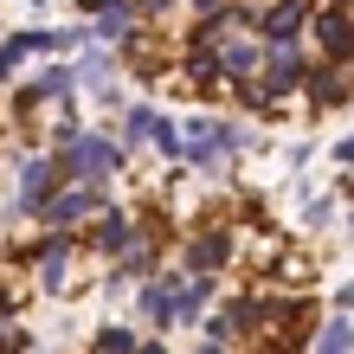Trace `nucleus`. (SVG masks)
<instances>
[{
	"label": "nucleus",
	"instance_id": "423d86ee",
	"mask_svg": "<svg viewBox=\"0 0 354 354\" xmlns=\"http://www.w3.org/2000/svg\"><path fill=\"white\" fill-rule=\"evenodd\" d=\"M303 13H309L303 0H277V7L264 13V32H270V46H290V32L303 26Z\"/></svg>",
	"mask_w": 354,
	"mask_h": 354
},
{
	"label": "nucleus",
	"instance_id": "20e7f679",
	"mask_svg": "<svg viewBox=\"0 0 354 354\" xmlns=\"http://www.w3.org/2000/svg\"><path fill=\"white\" fill-rule=\"evenodd\" d=\"M316 46L328 52V65H348V0H335V7L316 19Z\"/></svg>",
	"mask_w": 354,
	"mask_h": 354
},
{
	"label": "nucleus",
	"instance_id": "0eeeda50",
	"mask_svg": "<svg viewBox=\"0 0 354 354\" xmlns=\"http://www.w3.org/2000/svg\"><path fill=\"white\" fill-rule=\"evenodd\" d=\"M225 258H232V239H225V232H206L194 252H187V264H194V270H219Z\"/></svg>",
	"mask_w": 354,
	"mask_h": 354
},
{
	"label": "nucleus",
	"instance_id": "ddd939ff",
	"mask_svg": "<svg viewBox=\"0 0 354 354\" xmlns=\"http://www.w3.org/2000/svg\"><path fill=\"white\" fill-rule=\"evenodd\" d=\"M97 32H103V39H129V7H116V0H110L103 19H97Z\"/></svg>",
	"mask_w": 354,
	"mask_h": 354
},
{
	"label": "nucleus",
	"instance_id": "412c9836",
	"mask_svg": "<svg viewBox=\"0 0 354 354\" xmlns=\"http://www.w3.org/2000/svg\"><path fill=\"white\" fill-rule=\"evenodd\" d=\"M0 354H7V348H0Z\"/></svg>",
	"mask_w": 354,
	"mask_h": 354
},
{
	"label": "nucleus",
	"instance_id": "6ab92c4d",
	"mask_svg": "<svg viewBox=\"0 0 354 354\" xmlns=\"http://www.w3.org/2000/svg\"><path fill=\"white\" fill-rule=\"evenodd\" d=\"M194 7H200V13H219V0H194Z\"/></svg>",
	"mask_w": 354,
	"mask_h": 354
},
{
	"label": "nucleus",
	"instance_id": "f257e3e1",
	"mask_svg": "<svg viewBox=\"0 0 354 354\" xmlns=\"http://www.w3.org/2000/svg\"><path fill=\"white\" fill-rule=\"evenodd\" d=\"M116 161H122L116 142H103V136H71V142H65V161H58V174H65V180H103Z\"/></svg>",
	"mask_w": 354,
	"mask_h": 354
},
{
	"label": "nucleus",
	"instance_id": "9d476101",
	"mask_svg": "<svg viewBox=\"0 0 354 354\" xmlns=\"http://www.w3.org/2000/svg\"><path fill=\"white\" fill-rule=\"evenodd\" d=\"M129 239H136V225L122 219V206H110V213H103V225H97V245H103V252H122Z\"/></svg>",
	"mask_w": 354,
	"mask_h": 354
},
{
	"label": "nucleus",
	"instance_id": "39448f33",
	"mask_svg": "<svg viewBox=\"0 0 354 354\" xmlns=\"http://www.w3.org/2000/svg\"><path fill=\"white\" fill-rule=\"evenodd\" d=\"M303 84V58L290 52V46H270V65H264V91L270 97H283V91H297Z\"/></svg>",
	"mask_w": 354,
	"mask_h": 354
},
{
	"label": "nucleus",
	"instance_id": "4468645a",
	"mask_svg": "<svg viewBox=\"0 0 354 354\" xmlns=\"http://www.w3.org/2000/svg\"><path fill=\"white\" fill-rule=\"evenodd\" d=\"M97 354H136V335H129V328H103V335H97Z\"/></svg>",
	"mask_w": 354,
	"mask_h": 354
},
{
	"label": "nucleus",
	"instance_id": "f8f14e48",
	"mask_svg": "<svg viewBox=\"0 0 354 354\" xmlns=\"http://www.w3.org/2000/svg\"><path fill=\"white\" fill-rule=\"evenodd\" d=\"M142 309H149V322L168 328V322H174V309H168V283H149V290H142Z\"/></svg>",
	"mask_w": 354,
	"mask_h": 354
},
{
	"label": "nucleus",
	"instance_id": "f03ea898",
	"mask_svg": "<svg viewBox=\"0 0 354 354\" xmlns=\"http://www.w3.org/2000/svg\"><path fill=\"white\" fill-rule=\"evenodd\" d=\"M52 187H58V161H46V155H26V161H19V206H13V213H39Z\"/></svg>",
	"mask_w": 354,
	"mask_h": 354
},
{
	"label": "nucleus",
	"instance_id": "a211bd4d",
	"mask_svg": "<svg viewBox=\"0 0 354 354\" xmlns=\"http://www.w3.org/2000/svg\"><path fill=\"white\" fill-rule=\"evenodd\" d=\"M77 7H84V13H103V7H110V0H77Z\"/></svg>",
	"mask_w": 354,
	"mask_h": 354
},
{
	"label": "nucleus",
	"instance_id": "f3484780",
	"mask_svg": "<svg viewBox=\"0 0 354 354\" xmlns=\"http://www.w3.org/2000/svg\"><path fill=\"white\" fill-rule=\"evenodd\" d=\"M142 7H149V13H168V7H174V0H142Z\"/></svg>",
	"mask_w": 354,
	"mask_h": 354
},
{
	"label": "nucleus",
	"instance_id": "7ed1b4c3",
	"mask_svg": "<svg viewBox=\"0 0 354 354\" xmlns=\"http://www.w3.org/2000/svg\"><path fill=\"white\" fill-rule=\"evenodd\" d=\"M97 206H103V194H97V187H52L39 213H46L52 225H77L84 213H97Z\"/></svg>",
	"mask_w": 354,
	"mask_h": 354
},
{
	"label": "nucleus",
	"instance_id": "aec40b11",
	"mask_svg": "<svg viewBox=\"0 0 354 354\" xmlns=\"http://www.w3.org/2000/svg\"><path fill=\"white\" fill-rule=\"evenodd\" d=\"M142 354H168V348H155V342H149V348H142Z\"/></svg>",
	"mask_w": 354,
	"mask_h": 354
},
{
	"label": "nucleus",
	"instance_id": "dca6fc26",
	"mask_svg": "<svg viewBox=\"0 0 354 354\" xmlns=\"http://www.w3.org/2000/svg\"><path fill=\"white\" fill-rule=\"evenodd\" d=\"M19 58H26V52H19V39H0V77H13Z\"/></svg>",
	"mask_w": 354,
	"mask_h": 354
},
{
	"label": "nucleus",
	"instance_id": "1a4fd4ad",
	"mask_svg": "<svg viewBox=\"0 0 354 354\" xmlns=\"http://www.w3.org/2000/svg\"><path fill=\"white\" fill-rule=\"evenodd\" d=\"M219 71H232V77H252L258 71V46H245V39H225V52L213 58Z\"/></svg>",
	"mask_w": 354,
	"mask_h": 354
},
{
	"label": "nucleus",
	"instance_id": "2eb2a0df",
	"mask_svg": "<svg viewBox=\"0 0 354 354\" xmlns=\"http://www.w3.org/2000/svg\"><path fill=\"white\" fill-rule=\"evenodd\" d=\"M149 129H155V110H149V103H136V110H129V129H122V136H129V142H142Z\"/></svg>",
	"mask_w": 354,
	"mask_h": 354
},
{
	"label": "nucleus",
	"instance_id": "9b49d317",
	"mask_svg": "<svg viewBox=\"0 0 354 354\" xmlns=\"http://www.w3.org/2000/svg\"><path fill=\"white\" fill-rule=\"evenodd\" d=\"M71 84H77V77H71V65H58V71H46V77H39L32 91H19V110H32L39 97H58V91H71Z\"/></svg>",
	"mask_w": 354,
	"mask_h": 354
},
{
	"label": "nucleus",
	"instance_id": "6e6552de",
	"mask_svg": "<svg viewBox=\"0 0 354 354\" xmlns=\"http://www.w3.org/2000/svg\"><path fill=\"white\" fill-rule=\"evenodd\" d=\"M354 348V328H348V309H335V316L322 322V335H316V354H348Z\"/></svg>",
	"mask_w": 354,
	"mask_h": 354
}]
</instances>
